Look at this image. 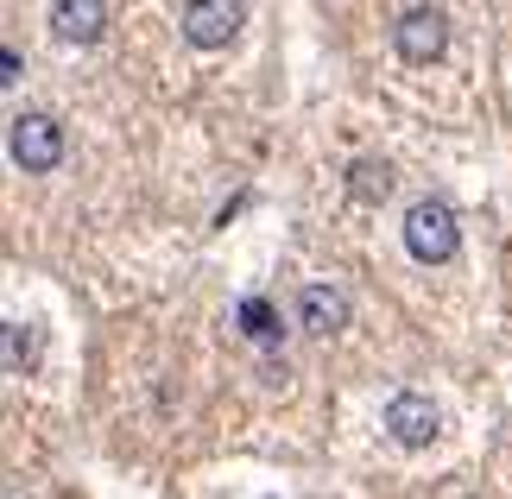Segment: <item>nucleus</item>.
<instances>
[{
	"mask_svg": "<svg viewBox=\"0 0 512 499\" xmlns=\"http://www.w3.org/2000/svg\"><path fill=\"white\" fill-rule=\"evenodd\" d=\"M234 323H241V335H247V342H260V348H272V342L285 335L279 310H272V297H241V310H234Z\"/></svg>",
	"mask_w": 512,
	"mask_h": 499,
	"instance_id": "8",
	"label": "nucleus"
},
{
	"mask_svg": "<svg viewBox=\"0 0 512 499\" xmlns=\"http://www.w3.org/2000/svg\"><path fill=\"white\" fill-rule=\"evenodd\" d=\"M241 32V0H190L184 7V38L196 51H222Z\"/></svg>",
	"mask_w": 512,
	"mask_h": 499,
	"instance_id": "5",
	"label": "nucleus"
},
{
	"mask_svg": "<svg viewBox=\"0 0 512 499\" xmlns=\"http://www.w3.org/2000/svg\"><path fill=\"white\" fill-rule=\"evenodd\" d=\"M102 26H108L102 0H57V7H51V32L64 38V45H95Z\"/></svg>",
	"mask_w": 512,
	"mask_h": 499,
	"instance_id": "6",
	"label": "nucleus"
},
{
	"mask_svg": "<svg viewBox=\"0 0 512 499\" xmlns=\"http://www.w3.org/2000/svg\"><path fill=\"white\" fill-rule=\"evenodd\" d=\"M392 45H399L405 64H437L443 45H449V19L437 7H411L399 26H392Z\"/></svg>",
	"mask_w": 512,
	"mask_h": 499,
	"instance_id": "4",
	"label": "nucleus"
},
{
	"mask_svg": "<svg viewBox=\"0 0 512 499\" xmlns=\"http://www.w3.org/2000/svg\"><path fill=\"white\" fill-rule=\"evenodd\" d=\"M386 430H392V443H399V449H430V443H437V430H443V411L430 405L424 392H392Z\"/></svg>",
	"mask_w": 512,
	"mask_h": 499,
	"instance_id": "3",
	"label": "nucleus"
},
{
	"mask_svg": "<svg viewBox=\"0 0 512 499\" xmlns=\"http://www.w3.org/2000/svg\"><path fill=\"white\" fill-rule=\"evenodd\" d=\"M32 361H38V329L13 316V323H7V367L19 373V367H32Z\"/></svg>",
	"mask_w": 512,
	"mask_h": 499,
	"instance_id": "10",
	"label": "nucleus"
},
{
	"mask_svg": "<svg viewBox=\"0 0 512 499\" xmlns=\"http://www.w3.org/2000/svg\"><path fill=\"white\" fill-rule=\"evenodd\" d=\"M7 146H13V165L19 171H57V158H64V127L51 121V114H13V133H7Z\"/></svg>",
	"mask_w": 512,
	"mask_h": 499,
	"instance_id": "2",
	"label": "nucleus"
},
{
	"mask_svg": "<svg viewBox=\"0 0 512 499\" xmlns=\"http://www.w3.org/2000/svg\"><path fill=\"white\" fill-rule=\"evenodd\" d=\"M348 196H354V203H386V196H392V165L361 158V165L348 171Z\"/></svg>",
	"mask_w": 512,
	"mask_h": 499,
	"instance_id": "9",
	"label": "nucleus"
},
{
	"mask_svg": "<svg viewBox=\"0 0 512 499\" xmlns=\"http://www.w3.org/2000/svg\"><path fill=\"white\" fill-rule=\"evenodd\" d=\"M298 323L310 335H336L348 323V297L342 291H329V285H304L298 291Z\"/></svg>",
	"mask_w": 512,
	"mask_h": 499,
	"instance_id": "7",
	"label": "nucleus"
},
{
	"mask_svg": "<svg viewBox=\"0 0 512 499\" xmlns=\"http://www.w3.org/2000/svg\"><path fill=\"white\" fill-rule=\"evenodd\" d=\"M456 247H462V222L443 196H424V203L405 209V253L418 266H443V259H456Z\"/></svg>",
	"mask_w": 512,
	"mask_h": 499,
	"instance_id": "1",
	"label": "nucleus"
}]
</instances>
